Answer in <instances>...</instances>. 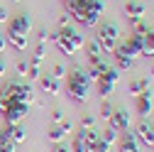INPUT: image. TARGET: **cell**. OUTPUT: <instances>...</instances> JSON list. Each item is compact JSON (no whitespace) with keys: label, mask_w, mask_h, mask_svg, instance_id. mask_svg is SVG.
<instances>
[{"label":"cell","mask_w":154,"mask_h":152,"mask_svg":"<svg viewBox=\"0 0 154 152\" xmlns=\"http://www.w3.org/2000/svg\"><path fill=\"white\" fill-rule=\"evenodd\" d=\"M39 88L47 96H59L61 93V84H59V79H54V76H39Z\"/></svg>","instance_id":"obj_14"},{"label":"cell","mask_w":154,"mask_h":152,"mask_svg":"<svg viewBox=\"0 0 154 152\" xmlns=\"http://www.w3.org/2000/svg\"><path fill=\"white\" fill-rule=\"evenodd\" d=\"M132 135L137 138L140 145H144V147H154V123H149L147 118H142V123L134 125Z\"/></svg>","instance_id":"obj_8"},{"label":"cell","mask_w":154,"mask_h":152,"mask_svg":"<svg viewBox=\"0 0 154 152\" xmlns=\"http://www.w3.org/2000/svg\"><path fill=\"white\" fill-rule=\"evenodd\" d=\"M51 76H54V79H64V76H66V69H64V64H54V69H51Z\"/></svg>","instance_id":"obj_25"},{"label":"cell","mask_w":154,"mask_h":152,"mask_svg":"<svg viewBox=\"0 0 154 152\" xmlns=\"http://www.w3.org/2000/svg\"><path fill=\"white\" fill-rule=\"evenodd\" d=\"M8 128V132H10V140L15 142V145H22V142H27V132L20 128V125H5Z\"/></svg>","instance_id":"obj_18"},{"label":"cell","mask_w":154,"mask_h":152,"mask_svg":"<svg viewBox=\"0 0 154 152\" xmlns=\"http://www.w3.org/2000/svg\"><path fill=\"white\" fill-rule=\"evenodd\" d=\"M88 88H91V79L83 69H73L66 74V93L69 98L76 103H86L88 101Z\"/></svg>","instance_id":"obj_3"},{"label":"cell","mask_w":154,"mask_h":152,"mask_svg":"<svg viewBox=\"0 0 154 152\" xmlns=\"http://www.w3.org/2000/svg\"><path fill=\"white\" fill-rule=\"evenodd\" d=\"M81 130H95V120H93V116H83V120H81Z\"/></svg>","instance_id":"obj_26"},{"label":"cell","mask_w":154,"mask_h":152,"mask_svg":"<svg viewBox=\"0 0 154 152\" xmlns=\"http://www.w3.org/2000/svg\"><path fill=\"white\" fill-rule=\"evenodd\" d=\"M76 135L86 142V147H95L98 140H100V132L98 130H81V132H76Z\"/></svg>","instance_id":"obj_17"},{"label":"cell","mask_w":154,"mask_h":152,"mask_svg":"<svg viewBox=\"0 0 154 152\" xmlns=\"http://www.w3.org/2000/svg\"><path fill=\"white\" fill-rule=\"evenodd\" d=\"M108 123H110V128H112V130H118V132H127V130H130L132 118H130V113H127L125 108H115Z\"/></svg>","instance_id":"obj_9"},{"label":"cell","mask_w":154,"mask_h":152,"mask_svg":"<svg viewBox=\"0 0 154 152\" xmlns=\"http://www.w3.org/2000/svg\"><path fill=\"white\" fill-rule=\"evenodd\" d=\"M69 150H71V152H88V147H86V142H83V140H81L79 135L73 138V142H71V147H69Z\"/></svg>","instance_id":"obj_23"},{"label":"cell","mask_w":154,"mask_h":152,"mask_svg":"<svg viewBox=\"0 0 154 152\" xmlns=\"http://www.w3.org/2000/svg\"><path fill=\"white\" fill-rule=\"evenodd\" d=\"M115 64H118V69H130L134 62H130V59H125V56H118V54H115Z\"/></svg>","instance_id":"obj_28"},{"label":"cell","mask_w":154,"mask_h":152,"mask_svg":"<svg viewBox=\"0 0 154 152\" xmlns=\"http://www.w3.org/2000/svg\"><path fill=\"white\" fill-rule=\"evenodd\" d=\"M152 106H154V96H152V91H142L140 96H137V113L142 118H147L149 113H152Z\"/></svg>","instance_id":"obj_12"},{"label":"cell","mask_w":154,"mask_h":152,"mask_svg":"<svg viewBox=\"0 0 154 152\" xmlns=\"http://www.w3.org/2000/svg\"><path fill=\"white\" fill-rule=\"evenodd\" d=\"M95 81H98V93H100L103 98H105V96H110V93H112L115 84H110L108 79H103V76H98V79H95Z\"/></svg>","instance_id":"obj_20"},{"label":"cell","mask_w":154,"mask_h":152,"mask_svg":"<svg viewBox=\"0 0 154 152\" xmlns=\"http://www.w3.org/2000/svg\"><path fill=\"white\" fill-rule=\"evenodd\" d=\"M0 22H8V10L0 8Z\"/></svg>","instance_id":"obj_34"},{"label":"cell","mask_w":154,"mask_h":152,"mask_svg":"<svg viewBox=\"0 0 154 152\" xmlns=\"http://www.w3.org/2000/svg\"><path fill=\"white\" fill-rule=\"evenodd\" d=\"M29 27H32V17H29L27 12L15 15L12 20L8 22V42H10L17 52H25V49H27V34H29Z\"/></svg>","instance_id":"obj_2"},{"label":"cell","mask_w":154,"mask_h":152,"mask_svg":"<svg viewBox=\"0 0 154 152\" xmlns=\"http://www.w3.org/2000/svg\"><path fill=\"white\" fill-rule=\"evenodd\" d=\"M15 69H17V74H20V76H27V71H29V62H27V59H20V62L15 64Z\"/></svg>","instance_id":"obj_24"},{"label":"cell","mask_w":154,"mask_h":152,"mask_svg":"<svg viewBox=\"0 0 154 152\" xmlns=\"http://www.w3.org/2000/svg\"><path fill=\"white\" fill-rule=\"evenodd\" d=\"M5 47H8V40H5V34H3V32H0V54H3V52H5Z\"/></svg>","instance_id":"obj_32"},{"label":"cell","mask_w":154,"mask_h":152,"mask_svg":"<svg viewBox=\"0 0 154 152\" xmlns=\"http://www.w3.org/2000/svg\"><path fill=\"white\" fill-rule=\"evenodd\" d=\"M32 101V88L25 84H17V81H8L0 86V113L8 108V103H25L29 106Z\"/></svg>","instance_id":"obj_4"},{"label":"cell","mask_w":154,"mask_h":152,"mask_svg":"<svg viewBox=\"0 0 154 152\" xmlns=\"http://www.w3.org/2000/svg\"><path fill=\"white\" fill-rule=\"evenodd\" d=\"M15 147H17V145H15L12 140H8V142H0V152H15Z\"/></svg>","instance_id":"obj_29"},{"label":"cell","mask_w":154,"mask_h":152,"mask_svg":"<svg viewBox=\"0 0 154 152\" xmlns=\"http://www.w3.org/2000/svg\"><path fill=\"white\" fill-rule=\"evenodd\" d=\"M147 88H149V81H147V79H137V81H130V86H127L130 96H134V98H137L142 91H147Z\"/></svg>","instance_id":"obj_19"},{"label":"cell","mask_w":154,"mask_h":152,"mask_svg":"<svg viewBox=\"0 0 154 152\" xmlns=\"http://www.w3.org/2000/svg\"><path fill=\"white\" fill-rule=\"evenodd\" d=\"M51 40L56 42V47H59V52L61 54H66V56H71V54H76L86 42H83V37L76 32L73 27H59V32L56 34H51Z\"/></svg>","instance_id":"obj_5"},{"label":"cell","mask_w":154,"mask_h":152,"mask_svg":"<svg viewBox=\"0 0 154 152\" xmlns=\"http://www.w3.org/2000/svg\"><path fill=\"white\" fill-rule=\"evenodd\" d=\"M118 138H120V132H118V130H112V128H108V130H105V135H100V140L108 142V145L118 142Z\"/></svg>","instance_id":"obj_22"},{"label":"cell","mask_w":154,"mask_h":152,"mask_svg":"<svg viewBox=\"0 0 154 152\" xmlns=\"http://www.w3.org/2000/svg\"><path fill=\"white\" fill-rule=\"evenodd\" d=\"M8 71V64H5V59H3V56H0V76H3Z\"/></svg>","instance_id":"obj_33"},{"label":"cell","mask_w":154,"mask_h":152,"mask_svg":"<svg viewBox=\"0 0 154 152\" xmlns=\"http://www.w3.org/2000/svg\"><path fill=\"white\" fill-rule=\"evenodd\" d=\"M112 110H115V108H112V103L103 98V103H100V118H103V120H110V116H112Z\"/></svg>","instance_id":"obj_21"},{"label":"cell","mask_w":154,"mask_h":152,"mask_svg":"<svg viewBox=\"0 0 154 152\" xmlns=\"http://www.w3.org/2000/svg\"><path fill=\"white\" fill-rule=\"evenodd\" d=\"M73 132V123H69V120H64V123H59V125H54L49 132H47V140L49 142H64L66 140V135H71Z\"/></svg>","instance_id":"obj_10"},{"label":"cell","mask_w":154,"mask_h":152,"mask_svg":"<svg viewBox=\"0 0 154 152\" xmlns=\"http://www.w3.org/2000/svg\"><path fill=\"white\" fill-rule=\"evenodd\" d=\"M54 152H71V150H69L64 142H56V145H54Z\"/></svg>","instance_id":"obj_30"},{"label":"cell","mask_w":154,"mask_h":152,"mask_svg":"<svg viewBox=\"0 0 154 152\" xmlns=\"http://www.w3.org/2000/svg\"><path fill=\"white\" fill-rule=\"evenodd\" d=\"M118 150L120 152H142V145L137 142V138L132 132H125V135L118 138Z\"/></svg>","instance_id":"obj_11"},{"label":"cell","mask_w":154,"mask_h":152,"mask_svg":"<svg viewBox=\"0 0 154 152\" xmlns=\"http://www.w3.org/2000/svg\"><path fill=\"white\" fill-rule=\"evenodd\" d=\"M95 42L100 44L103 54H112L118 42H120V27L115 22H98V37H95Z\"/></svg>","instance_id":"obj_6"},{"label":"cell","mask_w":154,"mask_h":152,"mask_svg":"<svg viewBox=\"0 0 154 152\" xmlns=\"http://www.w3.org/2000/svg\"><path fill=\"white\" fill-rule=\"evenodd\" d=\"M27 116H29V106H25V103H8V108L3 110L5 125H20Z\"/></svg>","instance_id":"obj_7"},{"label":"cell","mask_w":154,"mask_h":152,"mask_svg":"<svg viewBox=\"0 0 154 152\" xmlns=\"http://www.w3.org/2000/svg\"><path fill=\"white\" fill-rule=\"evenodd\" d=\"M69 20H71L69 15H61V17H59V27H69Z\"/></svg>","instance_id":"obj_31"},{"label":"cell","mask_w":154,"mask_h":152,"mask_svg":"<svg viewBox=\"0 0 154 152\" xmlns=\"http://www.w3.org/2000/svg\"><path fill=\"white\" fill-rule=\"evenodd\" d=\"M125 17H127L130 22L144 20V5L137 3V0H130V3H125Z\"/></svg>","instance_id":"obj_13"},{"label":"cell","mask_w":154,"mask_h":152,"mask_svg":"<svg viewBox=\"0 0 154 152\" xmlns=\"http://www.w3.org/2000/svg\"><path fill=\"white\" fill-rule=\"evenodd\" d=\"M61 3L69 10V15L83 27H98L100 15L105 10L103 0H61Z\"/></svg>","instance_id":"obj_1"},{"label":"cell","mask_w":154,"mask_h":152,"mask_svg":"<svg viewBox=\"0 0 154 152\" xmlns=\"http://www.w3.org/2000/svg\"><path fill=\"white\" fill-rule=\"evenodd\" d=\"M51 123H54V125L64 123V110H61V108H54V110H51Z\"/></svg>","instance_id":"obj_27"},{"label":"cell","mask_w":154,"mask_h":152,"mask_svg":"<svg viewBox=\"0 0 154 152\" xmlns=\"http://www.w3.org/2000/svg\"><path fill=\"white\" fill-rule=\"evenodd\" d=\"M83 47H86V52H88V64H95V62H100V54H103V49H100V44L95 42V40L86 42Z\"/></svg>","instance_id":"obj_16"},{"label":"cell","mask_w":154,"mask_h":152,"mask_svg":"<svg viewBox=\"0 0 154 152\" xmlns=\"http://www.w3.org/2000/svg\"><path fill=\"white\" fill-rule=\"evenodd\" d=\"M140 56H147V59H154V30H147L142 34V54Z\"/></svg>","instance_id":"obj_15"}]
</instances>
